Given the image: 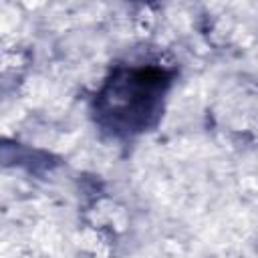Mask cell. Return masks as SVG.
<instances>
[{
    "mask_svg": "<svg viewBox=\"0 0 258 258\" xmlns=\"http://www.w3.org/2000/svg\"><path fill=\"white\" fill-rule=\"evenodd\" d=\"M167 83L155 67L121 69L99 95V115L115 131H141L157 115Z\"/></svg>",
    "mask_w": 258,
    "mask_h": 258,
    "instance_id": "cell-1",
    "label": "cell"
}]
</instances>
